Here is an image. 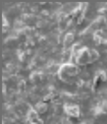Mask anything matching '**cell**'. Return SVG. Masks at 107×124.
Listing matches in <instances>:
<instances>
[{
    "mask_svg": "<svg viewBox=\"0 0 107 124\" xmlns=\"http://www.w3.org/2000/svg\"><path fill=\"white\" fill-rule=\"evenodd\" d=\"M80 73L81 68L77 64L73 63V62H67V63H62L60 65L57 76L58 79L62 83L73 86L77 82Z\"/></svg>",
    "mask_w": 107,
    "mask_h": 124,
    "instance_id": "obj_1",
    "label": "cell"
},
{
    "mask_svg": "<svg viewBox=\"0 0 107 124\" xmlns=\"http://www.w3.org/2000/svg\"><path fill=\"white\" fill-rule=\"evenodd\" d=\"M63 111L69 118H76L78 119L82 115L81 107L74 102H67L63 106Z\"/></svg>",
    "mask_w": 107,
    "mask_h": 124,
    "instance_id": "obj_2",
    "label": "cell"
},
{
    "mask_svg": "<svg viewBox=\"0 0 107 124\" xmlns=\"http://www.w3.org/2000/svg\"><path fill=\"white\" fill-rule=\"evenodd\" d=\"M34 108H35L36 111L40 116H42V115H45L48 112V110H49V104L46 101H37V102H36Z\"/></svg>",
    "mask_w": 107,
    "mask_h": 124,
    "instance_id": "obj_3",
    "label": "cell"
},
{
    "mask_svg": "<svg viewBox=\"0 0 107 124\" xmlns=\"http://www.w3.org/2000/svg\"><path fill=\"white\" fill-rule=\"evenodd\" d=\"M75 44V35L72 32L67 33L63 39V46L67 49H71V47Z\"/></svg>",
    "mask_w": 107,
    "mask_h": 124,
    "instance_id": "obj_4",
    "label": "cell"
}]
</instances>
